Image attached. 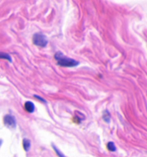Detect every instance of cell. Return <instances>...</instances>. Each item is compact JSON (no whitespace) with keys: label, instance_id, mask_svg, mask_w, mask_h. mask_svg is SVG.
Returning <instances> with one entry per match:
<instances>
[{"label":"cell","instance_id":"8992f818","mask_svg":"<svg viewBox=\"0 0 147 157\" xmlns=\"http://www.w3.org/2000/svg\"><path fill=\"white\" fill-rule=\"evenodd\" d=\"M0 59H6L7 61H9L10 62L12 61L11 56L7 53H5V52H0Z\"/></svg>","mask_w":147,"mask_h":157},{"label":"cell","instance_id":"6da1fadb","mask_svg":"<svg viewBox=\"0 0 147 157\" xmlns=\"http://www.w3.org/2000/svg\"><path fill=\"white\" fill-rule=\"evenodd\" d=\"M54 57L58 61V64L59 66H64V67H73V66H76L79 64L78 61H75V60L71 58H67L59 52H57Z\"/></svg>","mask_w":147,"mask_h":157},{"label":"cell","instance_id":"3957f363","mask_svg":"<svg viewBox=\"0 0 147 157\" xmlns=\"http://www.w3.org/2000/svg\"><path fill=\"white\" fill-rule=\"evenodd\" d=\"M3 122L4 124L8 128H13L16 127V121L15 119L12 117V115H5L4 119H3Z\"/></svg>","mask_w":147,"mask_h":157},{"label":"cell","instance_id":"30bf717a","mask_svg":"<svg viewBox=\"0 0 147 157\" xmlns=\"http://www.w3.org/2000/svg\"><path fill=\"white\" fill-rule=\"evenodd\" d=\"M1 143H2V141H1V140H0V145H1Z\"/></svg>","mask_w":147,"mask_h":157},{"label":"cell","instance_id":"5b68a950","mask_svg":"<svg viewBox=\"0 0 147 157\" xmlns=\"http://www.w3.org/2000/svg\"><path fill=\"white\" fill-rule=\"evenodd\" d=\"M23 148L26 151H28L30 149V147H31V142H30V140L28 139H24L23 140Z\"/></svg>","mask_w":147,"mask_h":157},{"label":"cell","instance_id":"7a4b0ae2","mask_svg":"<svg viewBox=\"0 0 147 157\" xmlns=\"http://www.w3.org/2000/svg\"><path fill=\"white\" fill-rule=\"evenodd\" d=\"M33 43L36 46L44 48L48 44V39H47V37L44 34L37 33V34L33 35Z\"/></svg>","mask_w":147,"mask_h":157},{"label":"cell","instance_id":"9c48e42d","mask_svg":"<svg viewBox=\"0 0 147 157\" xmlns=\"http://www.w3.org/2000/svg\"><path fill=\"white\" fill-rule=\"evenodd\" d=\"M35 98H38V99H39V100L42 101H44V102H46V101H45V100H44V99H43V98H39V97H38V96H35Z\"/></svg>","mask_w":147,"mask_h":157},{"label":"cell","instance_id":"ba28073f","mask_svg":"<svg viewBox=\"0 0 147 157\" xmlns=\"http://www.w3.org/2000/svg\"><path fill=\"white\" fill-rule=\"evenodd\" d=\"M53 148H54V151H55V152H56L57 155H59V157H66V156H65V155H64L63 154V153H61V152L59 151V150L58 149V148H57L56 147H54V145H53Z\"/></svg>","mask_w":147,"mask_h":157},{"label":"cell","instance_id":"52a82bcc","mask_svg":"<svg viewBox=\"0 0 147 157\" xmlns=\"http://www.w3.org/2000/svg\"><path fill=\"white\" fill-rule=\"evenodd\" d=\"M107 148H108L110 151H116V147L114 143L112 142H108V144H107Z\"/></svg>","mask_w":147,"mask_h":157},{"label":"cell","instance_id":"277c9868","mask_svg":"<svg viewBox=\"0 0 147 157\" xmlns=\"http://www.w3.org/2000/svg\"><path fill=\"white\" fill-rule=\"evenodd\" d=\"M24 107L25 110L29 113H32L35 110V105L31 101H27V102L25 103Z\"/></svg>","mask_w":147,"mask_h":157}]
</instances>
